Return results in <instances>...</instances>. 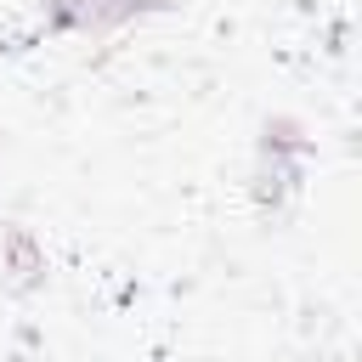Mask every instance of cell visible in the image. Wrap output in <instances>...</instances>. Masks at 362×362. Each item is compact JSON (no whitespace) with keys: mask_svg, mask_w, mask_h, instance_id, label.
Here are the masks:
<instances>
[{"mask_svg":"<svg viewBox=\"0 0 362 362\" xmlns=\"http://www.w3.org/2000/svg\"><path fill=\"white\" fill-rule=\"evenodd\" d=\"M0 266L11 272L17 288L45 283V249H40V238L23 232V226H6V232H0Z\"/></svg>","mask_w":362,"mask_h":362,"instance_id":"obj_2","label":"cell"},{"mask_svg":"<svg viewBox=\"0 0 362 362\" xmlns=\"http://www.w3.org/2000/svg\"><path fill=\"white\" fill-rule=\"evenodd\" d=\"M164 6L170 0H40V34H113Z\"/></svg>","mask_w":362,"mask_h":362,"instance_id":"obj_1","label":"cell"}]
</instances>
